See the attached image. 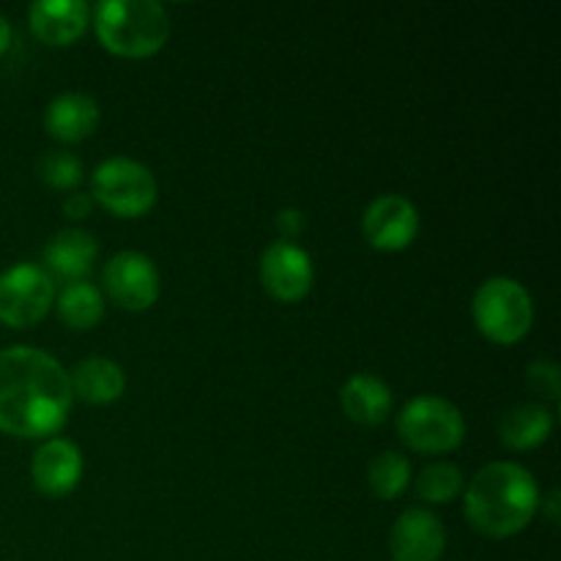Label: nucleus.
I'll return each mask as SVG.
<instances>
[{
	"instance_id": "f257e3e1",
	"label": "nucleus",
	"mask_w": 561,
	"mask_h": 561,
	"mask_svg": "<svg viewBox=\"0 0 561 561\" xmlns=\"http://www.w3.org/2000/svg\"><path fill=\"white\" fill-rule=\"evenodd\" d=\"M69 373L55 356L31 345L0 351V433L14 438L55 436L69 420Z\"/></svg>"
},
{
	"instance_id": "f03ea898",
	"label": "nucleus",
	"mask_w": 561,
	"mask_h": 561,
	"mask_svg": "<svg viewBox=\"0 0 561 561\" xmlns=\"http://www.w3.org/2000/svg\"><path fill=\"white\" fill-rule=\"evenodd\" d=\"M540 510V488L518 463H488L466 485V520L480 535L504 540L531 524Z\"/></svg>"
},
{
	"instance_id": "7ed1b4c3",
	"label": "nucleus",
	"mask_w": 561,
	"mask_h": 561,
	"mask_svg": "<svg viewBox=\"0 0 561 561\" xmlns=\"http://www.w3.org/2000/svg\"><path fill=\"white\" fill-rule=\"evenodd\" d=\"M93 27L121 58H148L170 38V16L157 0H102L93 9Z\"/></svg>"
},
{
	"instance_id": "20e7f679",
	"label": "nucleus",
	"mask_w": 561,
	"mask_h": 561,
	"mask_svg": "<svg viewBox=\"0 0 561 561\" xmlns=\"http://www.w3.org/2000/svg\"><path fill=\"white\" fill-rule=\"evenodd\" d=\"M471 316L491 343L513 345L529 334L535 323V305L518 279L491 277L477 288Z\"/></svg>"
},
{
	"instance_id": "39448f33",
	"label": "nucleus",
	"mask_w": 561,
	"mask_h": 561,
	"mask_svg": "<svg viewBox=\"0 0 561 561\" xmlns=\"http://www.w3.org/2000/svg\"><path fill=\"white\" fill-rule=\"evenodd\" d=\"M398 433L405 447L422 455L453 453L466 438V420L455 403L438 394H420L398 416Z\"/></svg>"
},
{
	"instance_id": "423d86ee",
	"label": "nucleus",
	"mask_w": 561,
	"mask_h": 561,
	"mask_svg": "<svg viewBox=\"0 0 561 561\" xmlns=\"http://www.w3.org/2000/svg\"><path fill=\"white\" fill-rule=\"evenodd\" d=\"M91 197L115 217L135 219L151 211L157 203V181L137 159L113 157L93 170Z\"/></svg>"
},
{
	"instance_id": "0eeeda50",
	"label": "nucleus",
	"mask_w": 561,
	"mask_h": 561,
	"mask_svg": "<svg viewBox=\"0 0 561 561\" xmlns=\"http://www.w3.org/2000/svg\"><path fill=\"white\" fill-rule=\"evenodd\" d=\"M55 305V283L36 263H16L0 274V323L25 329Z\"/></svg>"
},
{
	"instance_id": "6e6552de",
	"label": "nucleus",
	"mask_w": 561,
	"mask_h": 561,
	"mask_svg": "<svg viewBox=\"0 0 561 561\" xmlns=\"http://www.w3.org/2000/svg\"><path fill=\"white\" fill-rule=\"evenodd\" d=\"M102 283L113 305H118L121 310L142 312L159 299V272L151 257L142 252H115L104 263Z\"/></svg>"
},
{
	"instance_id": "1a4fd4ad",
	"label": "nucleus",
	"mask_w": 561,
	"mask_h": 561,
	"mask_svg": "<svg viewBox=\"0 0 561 561\" xmlns=\"http://www.w3.org/2000/svg\"><path fill=\"white\" fill-rule=\"evenodd\" d=\"M261 283L272 299L294 305L310 294L316 268L310 255L294 241H274L261 255Z\"/></svg>"
},
{
	"instance_id": "9d476101",
	"label": "nucleus",
	"mask_w": 561,
	"mask_h": 561,
	"mask_svg": "<svg viewBox=\"0 0 561 561\" xmlns=\"http://www.w3.org/2000/svg\"><path fill=\"white\" fill-rule=\"evenodd\" d=\"M362 233L381 252H400L420 233V211L403 195H378L362 217Z\"/></svg>"
},
{
	"instance_id": "9b49d317",
	"label": "nucleus",
	"mask_w": 561,
	"mask_h": 561,
	"mask_svg": "<svg viewBox=\"0 0 561 561\" xmlns=\"http://www.w3.org/2000/svg\"><path fill=\"white\" fill-rule=\"evenodd\" d=\"M447 548V529L431 510H405L389 531L392 561H438Z\"/></svg>"
},
{
	"instance_id": "f8f14e48",
	"label": "nucleus",
	"mask_w": 561,
	"mask_h": 561,
	"mask_svg": "<svg viewBox=\"0 0 561 561\" xmlns=\"http://www.w3.org/2000/svg\"><path fill=\"white\" fill-rule=\"evenodd\" d=\"M82 477V453L69 438H49L33 453L31 480L38 493L60 499L77 488Z\"/></svg>"
},
{
	"instance_id": "ddd939ff",
	"label": "nucleus",
	"mask_w": 561,
	"mask_h": 561,
	"mask_svg": "<svg viewBox=\"0 0 561 561\" xmlns=\"http://www.w3.org/2000/svg\"><path fill=\"white\" fill-rule=\"evenodd\" d=\"M27 22L44 44L66 47L85 33L91 9L82 0H36L27 9Z\"/></svg>"
},
{
	"instance_id": "4468645a",
	"label": "nucleus",
	"mask_w": 561,
	"mask_h": 561,
	"mask_svg": "<svg viewBox=\"0 0 561 561\" xmlns=\"http://www.w3.org/2000/svg\"><path fill=\"white\" fill-rule=\"evenodd\" d=\"M102 110L88 93H60L44 110V129L58 142H80L96 131Z\"/></svg>"
},
{
	"instance_id": "2eb2a0df",
	"label": "nucleus",
	"mask_w": 561,
	"mask_h": 561,
	"mask_svg": "<svg viewBox=\"0 0 561 561\" xmlns=\"http://www.w3.org/2000/svg\"><path fill=\"white\" fill-rule=\"evenodd\" d=\"M99 244L88 230L82 228H66L49 236L44 244V263L49 268V277H64L69 283H80L91 274L93 263H96Z\"/></svg>"
},
{
	"instance_id": "dca6fc26",
	"label": "nucleus",
	"mask_w": 561,
	"mask_h": 561,
	"mask_svg": "<svg viewBox=\"0 0 561 561\" xmlns=\"http://www.w3.org/2000/svg\"><path fill=\"white\" fill-rule=\"evenodd\" d=\"M340 405L351 422L376 427L392 411V389L373 373H356L340 389Z\"/></svg>"
},
{
	"instance_id": "f3484780",
	"label": "nucleus",
	"mask_w": 561,
	"mask_h": 561,
	"mask_svg": "<svg viewBox=\"0 0 561 561\" xmlns=\"http://www.w3.org/2000/svg\"><path fill=\"white\" fill-rule=\"evenodd\" d=\"M71 394L80 398L82 403L91 405H107L124 394L126 376L121 365H115L107 356H88V359L77 362L69 373Z\"/></svg>"
},
{
	"instance_id": "a211bd4d",
	"label": "nucleus",
	"mask_w": 561,
	"mask_h": 561,
	"mask_svg": "<svg viewBox=\"0 0 561 561\" xmlns=\"http://www.w3.org/2000/svg\"><path fill=\"white\" fill-rule=\"evenodd\" d=\"M553 425H557V416L548 405L518 403L504 411L502 422H499V438L507 449L529 453V449H537L551 438Z\"/></svg>"
},
{
	"instance_id": "6ab92c4d",
	"label": "nucleus",
	"mask_w": 561,
	"mask_h": 561,
	"mask_svg": "<svg viewBox=\"0 0 561 561\" xmlns=\"http://www.w3.org/2000/svg\"><path fill=\"white\" fill-rule=\"evenodd\" d=\"M58 316L69 329L88 332L104 318L102 290L88 283V279L64 285V290L58 294Z\"/></svg>"
},
{
	"instance_id": "aec40b11",
	"label": "nucleus",
	"mask_w": 561,
	"mask_h": 561,
	"mask_svg": "<svg viewBox=\"0 0 561 561\" xmlns=\"http://www.w3.org/2000/svg\"><path fill=\"white\" fill-rule=\"evenodd\" d=\"M411 482V463L400 453H378L367 466V485L383 502H394Z\"/></svg>"
},
{
	"instance_id": "412c9836",
	"label": "nucleus",
	"mask_w": 561,
	"mask_h": 561,
	"mask_svg": "<svg viewBox=\"0 0 561 561\" xmlns=\"http://www.w3.org/2000/svg\"><path fill=\"white\" fill-rule=\"evenodd\" d=\"M466 488L463 471L453 463H431L416 477V496L427 504H447Z\"/></svg>"
},
{
	"instance_id": "4be33fe9",
	"label": "nucleus",
	"mask_w": 561,
	"mask_h": 561,
	"mask_svg": "<svg viewBox=\"0 0 561 561\" xmlns=\"http://www.w3.org/2000/svg\"><path fill=\"white\" fill-rule=\"evenodd\" d=\"M36 173L49 190H77L82 181V162L71 151L53 148V151L42 153Z\"/></svg>"
},
{
	"instance_id": "5701e85b",
	"label": "nucleus",
	"mask_w": 561,
	"mask_h": 561,
	"mask_svg": "<svg viewBox=\"0 0 561 561\" xmlns=\"http://www.w3.org/2000/svg\"><path fill=\"white\" fill-rule=\"evenodd\" d=\"M526 381H529L531 392H537L540 398L559 400V394H561V370H559L557 362H551V359L531 362V365L526 367Z\"/></svg>"
},
{
	"instance_id": "b1692460",
	"label": "nucleus",
	"mask_w": 561,
	"mask_h": 561,
	"mask_svg": "<svg viewBox=\"0 0 561 561\" xmlns=\"http://www.w3.org/2000/svg\"><path fill=\"white\" fill-rule=\"evenodd\" d=\"M274 225H277L283 241H294L305 233L307 217L305 211H299V208H283V211L277 214V219H274Z\"/></svg>"
},
{
	"instance_id": "393cba45",
	"label": "nucleus",
	"mask_w": 561,
	"mask_h": 561,
	"mask_svg": "<svg viewBox=\"0 0 561 561\" xmlns=\"http://www.w3.org/2000/svg\"><path fill=\"white\" fill-rule=\"evenodd\" d=\"M93 211V197L88 192H71L64 201V214L69 219H85Z\"/></svg>"
},
{
	"instance_id": "a878e982",
	"label": "nucleus",
	"mask_w": 561,
	"mask_h": 561,
	"mask_svg": "<svg viewBox=\"0 0 561 561\" xmlns=\"http://www.w3.org/2000/svg\"><path fill=\"white\" fill-rule=\"evenodd\" d=\"M11 47V22L0 14V55Z\"/></svg>"
},
{
	"instance_id": "bb28decb",
	"label": "nucleus",
	"mask_w": 561,
	"mask_h": 561,
	"mask_svg": "<svg viewBox=\"0 0 561 561\" xmlns=\"http://www.w3.org/2000/svg\"><path fill=\"white\" fill-rule=\"evenodd\" d=\"M557 507H559V491H557V488H553V491L548 493V499H546V510H548V518H551V520L559 518Z\"/></svg>"
}]
</instances>
